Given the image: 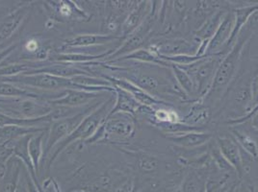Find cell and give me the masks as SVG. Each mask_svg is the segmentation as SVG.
<instances>
[{"label": "cell", "instance_id": "7c38bea8", "mask_svg": "<svg viewBox=\"0 0 258 192\" xmlns=\"http://www.w3.org/2000/svg\"><path fill=\"white\" fill-rule=\"evenodd\" d=\"M235 23V14L232 9H229L226 13L224 21L219 26L213 38L209 41L205 50V56H214L219 54L226 46L228 40L231 37V34L234 28Z\"/></svg>", "mask_w": 258, "mask_h": 192}, {"label": "cell", "instance_id": "d4e9b609", "mask_svg": "<svg viewBox=\"0 0 258 192\" xmlns=\"http://www.w3.org/2000/svg\"><path fill=\"white\" fill-rule=\"evenodd\" d=\"M46 133H47V130L34 135L28 143L29 156L32 161L33 166L37 173L40 168V163L43 160V146H44L43 139L45 138Z\"/></svg>", "mask_w": 258, "mask_h": 192}, {"label": "cell", "instance_id": "7a4b0ae2", "mask_svg": "<svg viewBox=\"0 0 258 192\" xmlns=\"http://www.w3.org/2000/svg\"><path fill=\"white\" fill-rule=\"evenodd\" d=\"M258 27V12L250 17L237 39L236 43L228 53L224 56L216 72L214 81L207 92L202 99L213 112L218 109L229 86L235 80L242 64V57L247 44Z\"/></svg>", "mask_w": 258, "mask_h": 192}, {"label": "cell", "instance_id": "44dd1931", "mask_svg": "<svg viewBox=\"0 0 258 192\" xmlns=\"http://www.w3.org/2000/svg\"><path fill=\"white\" fill-rule=\"evenodd\" d=\"M49 126V125H48ZM48 126L39 127V126H20V125H10L0 128V145H6L13 140L21 139L27 135H35L46 131Z\"/></svg>", "mask_w": 258, "mask_h": 192}, {"label": "cell", "instance_id": "8fae6325", "mask_svg": "<svg viewBox=\"0 0 258 192\" xmlns=\"http://www.w3.org/2000/svg\"><path fill=\"white\" fill-rule=\"evenodd\" d=\"M214 139L222 155L232 166L236 173L237 178L239 179L242 170V155L241 148L238 145L236 140L230 135V133L217 134L214 136Z\"/></svg>", "mask_w": 258, "mask_h": 192}, {"label": "cell", "instance_id": "2e32d148", "mask_svg": "<svg viewBox=\"0 0 258 192\" xmlns=\"http://www.w3.org/2000/svg\"><path fill=\"white\" fill-rule=\"evenodd\" d=\"M30 11L29 4H23L11 12L0 22V44L9 40L17 32Z\"/></svg>", "mask_w": 258, "mask_h": 192}, {"label": "cell", "instance_id": "3957f363", "mask_svg": "<svg viewBox=\"0 0 258 192\" xmlns=\"http://www.w3.org/2000/svg\"><path fill=\"white\" fill-rule=\"evenodd\" d=\"M115 94L111 96L109 99L105 100L99 107H97L95 111H93L89 116L84 118V120L78 125V127L66 139L60 141L49 156L47 157V164H46V170L50 169L51 165L53 164L54 161L58 158V156L68 148L71 144L75 142H81L84 144L88 139H91L95 133L97 132V129L104 122V120L112 110V108L115 105Z\"/></svg>", "mask_w": 258, "mask_h": 192}, {"label": "cell", "instance_id": "603a6c76", "mask_svg": "<svg viewBox=\"0 0 258 192\" xmlns=\"http://www.w3.org/2000/svg\"><path fill=\"white\" fill-rule=\"evenodd\" d=\"M114 52V50H109L105 53L99 54V55H85L81 53H60L55 54L51 57V60L54 63H61V64H87V63H93L95 60H99L103 58H108L111 54Z\"/></svg>", "mask_w": 258, "mask_h": 192}, {"label": "cell", "instance_id": "ba28073f", "mask_svg": "<svg viewBox=\"0 0 258 192\" xmlns=\"http://www.w3.org/2000/svg\"><path fill=\"white\" fill-rule=\"evenodd\" d=\"M223 58V54H216L214 56H205L193 64L179 65L192 78L198 100L203 99L209 91Z\"/></svg>", "mask_w": 258, "mask_h": 192}, {"label": "cell", "instance_id": "5bb4252c", "mask_svg": "<svg viewBox=\"0 0 258 192\" xmlns=\"http://www.w3.org/2000/svg\"><path fill=\"white\" fill-rule=\"evenodd\" d=\"M164 138L169 140L175 147L182 149L192 150L205 146L214 138V134L205 132H190L180 135H167Z\"/></svg>", "mask_w": 258, "mask_h": 192}, {"label": "cell", "instance_id": "9a60e30c", "mask_svg": "<svg viewBox=\"0 0 258 192\" xmlns=\"http://www.w3.org/2000/svg\"><path fill=\"white\" fill-rule=\"evenodd\" d=\"M23 170L24 164L22 160L12 156L6 161L4 171L0 176V192H18Z\"/></svg>", "mask_w": 258, "mask_h": 192}, {"label": "cell", "instance_id": "4dcf8cb0", "mask_svg": "<svg viewBox=\"0 0 258 192\" xmlns=\"http://www.w3.org/2000/svg\"><path fill=\"white\" fill-rule=\"evenodd\" d=\"M238 183H239V181H237V182H235L230 188H229V190L227 192H235V190H236L237 188V185H238Z\"/></svg>", "mask_w": 258, "mask_h": 192}, {"label": "cell", "instance_id": "ffe728a7", "mask_svg": "<svg viewBox=\"0 0 258 192\" xmlns=\"http://www.w3.org/2000/svg\"><path fill=\"white\" fill-rule=\"evenodd\" d=\"M114 88L116 97L115 105L110 111L108 117L117 113H125L136 117L139 109L142 106L140 103H138V101L131 95L128 91L118 86H114Z\"/></svg>", "mask_w": 258, "mask_h": 192}, {"label": "cell", "instance_id": "8992f818", "mask_svg": "<svg viewBox=\"0 0 258 192\" xmlns=\"http://www.w3.org/2000/svg\"><path fill=\"white\" fill-rule=\"evenodd\" d=\"M47 101L34 98L0 97V113L18 119L43 118L53 112Z\"/></svg>", "mask_w": 258, "mask_h": 192}, {"label": "cell", "instance_id": "d6986e66", "mask_svg": "<svg viewBox=\"0 0 258 192\" xmlns=\"http://www.w3.org/2000/svg\"><path fill=\"white\" fill-rule=\"evenodd\" d=\"M227 3H228V1H227ZM229 9H230L229 4H227V6L226 7L221 8L220 10L215 12L197 31L193 33L194 38L199 43H209V41L213 38L214 34L218 30L219 26L224 21L226 13Z\"/></svg>", "mask_w": 258, "mask_h": 192}, {"label": "cell", "instance_id": "30bf717a", "mask_svg": "<svg viewBox=\"0 0 258 192\" xmlns=\"http://www.w3.org/2000/svg\"><path fill=\"white\" fill-rule=\"evenodd\" d=\"M104 93L111 92H94L80 89H66L63 95L47 101L52 107H66L72 109L83 108L91 103H95L94 101L104 95Z\"/></svg>", "mask_w": 258, "mask_h": 192}, {"label": "cell", "instance_id": "e0dca14e", "mask_svg": "<svg viewBox=\"0 0 258 192\" xmlns=\"http://www.w3.org/2000/svg\"><path fill=\"white\" fill-rule=\"evenodd\" d=\"M213 118V112L202 99L190 103L187 114L181 118L184 124L197 127H205Z\"/></svg>", "mask_w": 258, "mask_h": 192}, {"label": "cell", "instance_id": "277c9868", "mask_svg": "<svg viewBox=\"0 0 258 192\" xmlns=\"http://www.w3.org/2000/svg\"><path fill=\"white\" fill-rule=\"evenodd\" d=\"M136 117L125 113H117L107 117L95 135L84 144H92L102 140L110 141L113 139L114 142L125 141L133 139L136 135Z\"/></svg>", "mask_w": 258, "mask_h": 192}, {"label": "cell", "instance_id": "f546056e", "mask_svg": "<svg viewBox=\"0 0 258 192\" xmlns=\"http://www.w3.org/2000/svg\"><path fill=\"white\" fill-rule=\"evenodd\" d=\"M249 124L251 129L258 133V111L249 119Z\"/></svg>", "mask_w": 258, "mask_h": 192}, {"label": "cell", "instance_id": "4fadbf2b", "mask_svg": "<svg viewBox=\"0 0 258 192\" xmlns=\"http://www.w3.org/2000/svg\"><path fill=\"white\" fill-rule=\"evenodd\" d=\"M151 11V1H135L120 26V38L124 41L147 20Z\"/></svg>", "mask_w": 258, "mask_h": 192}, {"label": "cell", "instance_id": "6da1fadb", "mask_svg": "<svg viewBox=\"0 0 258 192\" xmlns=\"http://www.w3.org/2000/svg\"><path fill=\"white\" fill-rule=\"evenodd\" d=\"M105 67L116 73L112 75L113 77L125 79L159 100L166 102L165 98L169 97L182 103H191L177 85L171 67L135 62H131V65H106Z\"/></svg>", "mask_w": 258, "mask_h": 192}, {"label": "cell", "instance_id": "5b68a950", "mask_svg": "<svg viewBox=\"0 0 258 192\" xmlns=\"http://www.w3.org/2000/svg\"><path fill=\"white\" fill-rule=\"evenodd\" d=\"M104 101H97L95 103H92L91 105H88L83 108L82 111L77 113L76 115L68 118H60L53 120L47 129L46 133V139L44 141L43 146V157L44 159H47L51 151L54 147L63 139H66L68 136H70L78 125L84 120L87 116H89L93 111H95L97 107H99Z\"/></svg>", "mask_w": 258, "mask_h": 192}, {"label": "cell", "instance_id": "83f0119b", "mask_svg": "<svg viewBox=\"0 0 258 192\" xmlns=\"http://www.w3.org/2000/svg\"><path fill=\"white\" fill-rule=\"evenodd\" d=\"M24 48L27 52H30V53H34V52H37L39 51L40 47H39V43L37 41L35 40H30L28 41L27 43H25L24 45Z\"/></svg>", "mask_w": 258, "mask_h": 192}, {"label": "cell", "instance_id": "9c48e42d", "mask_svg": "<svg viewBox=\"0 0 258 192\" xmlns=\"http://www.w3.org/2000/svg\"><path fill=\"white\" fill-rule=\"evenodd\" d=\"M201 43L195 38L187 39L182 37H168L157 39L149 43L146 48L157 56L174 57V56H196Z\"/></svg>", "mask_w": 258, "mask_h": 192}, {"label": "cell", "instance_id": "7402d4cb", "mask_svg": "<svg viewBox=\"0 0 258 192\" xmlns=\"http://www.w3.org/2000/svg\"><path fill=\"white\" fill-rule=\"evenodd\" d=\"M230 135L236 140L240 148L244 150L249 156L253 159L258 160V143L255 139L250 136L249 133L239 129L236 126L229 127Z\"/></svg>", "mask_w": 258, "mask_h": 192}, {"label": "cell", "instance_id": "cb8c5ba5", "mask_svg": "<svg viewBox=\"0 0 258 192\" xmlns=\"http://www.w3.org/2000/svg\"><path fill=\"white\" fill-rule=\"evenodd\" d=\"M171 70L177 85L181 88L184 94L188 97L190 102L192 103L194 101H197L198 98L196 93V87L192 78L177 64H171Z\"/></svg>", "mask_w": 258, "mask_h": 192}, {"label": "cell", "instance_id": "ac0fdd59", "mask_svg": "<svg viewBox=\"0 0 258 192\" xmlns=\"http://www.w3.org/2000/svg\"><path fill=\"white\" fill-rule=\"evenodd\" d=\"M116 40H121L119 35L116 34H105V35H97V34H84L78 35L72 39L64 41L61 49H71V48H79V47H89L96 45H103L106 43L114 42ZM122 41V40H121Z\"/></svg>", "mask_w": 258, "mask_h": 192}, {"label": "cell", "instance_id": "4316f807", "mask_svg": "<svg viewBox=\"0 0 258 192\" xmlns=\"http://www.w3.org/2000/svg\"><path fill=\"white\" fill-rule=\"evenodd\" d=\"M18 44H19L18 43H12V44L8 45L7 47H5L4 49H2L0 51V64L4 60H6L7 57H9L16 50V48L18 47Z\"/></svg>", "mask_w": 258, "mask_h": 192}, {"label": "cell", "instance_id": "52a82bcc", "mask_svg": "<svg viewBox=\"0 0 258 192\" xmlns=\"http://www.w3.org/2000/svg\"><path fill=\"white\" fill-rule=\"evenodd\" d=\"M0 81L9 82L15 85L26 86L30 88H37L38 90H66V89H80L92 91L85 86L77 85L72 81V79L62 78L46 73H22V74L0 78ZM95 92V91H94Z\"/></svg>", "mask_w": 258, "mask_h": 192}, {"label": "cell", "instance_id": "f1b7e54d", "mask_svg": "<svg viewBox=\"0 0 258 192\" xmlns=\"http://www.w3.org/2000/svg\"><path fill=\"white\" fill-rule=\"evenodd\" d=\"M252 88H253V96H254V102L255 104L258 102V70L256 71V74L253 78L252 81Z\"/></svg>", "mask_w": 258, "mask_h": 192}, {"label": "cell", "instance_id": "484cf974", "mask_svg": "<svg viewBox=\"0 0 258 192\" xmlns=\"http://www.w3.org/2000/svg\"><path fill=\"white\" fill-rule=\"evenodd\" d=\"M24 181H25V190L26 192H42L39 187L36 185V183L34 182L32 178L30 177L28 171L26 170V168L24 167Z\"/></svg>", "mask_w": 258, "mask_h": 192}]
</instances>
